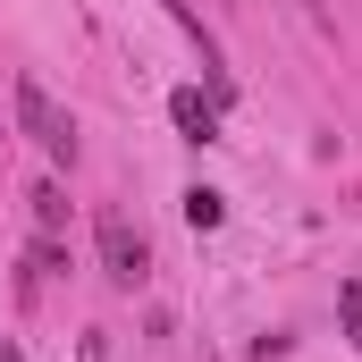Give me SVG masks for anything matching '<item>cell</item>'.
<instances>
[{"instance_id":"8","label":"cell","mask_w":362,"mask_h":362,"mask_svg":"<svg viewBox=\"0 0 362 362\" xmlns=\"http://www.w3.org/2000/svg\"><path fill=\"white\" fill-rule=\"evenodd\" d=\"M101 354H110V337H101V329H93L85 346H76V362H101Z\"/></svg>"},{"instance_id":"1","label":"cell","mask_w":362,"mask_h":362,"mask_svg":"<svg viewBox=\"0 0 362 362\" xmlns=\"http://www.w3.org/2000/svg\"><path fill=\"white\" fill-rule=\"evenodd\" d=\"M17 127L51 152V169H76V118L42 93V76H17Z\"/></svg>"},{"instance_id":"9","label":"cell","mask_w":362,"mask_h":362,"mask_svg":"<svg viewBox=\"0 0 362 362\" xmlns=\"http://www.w3.org/2000/svg\"><path fill=\"white\" fill-rule=\"evenodd\" d=\"M0 362H25V354H17V346H0Z\"/></svg>"},{"instance_id":"5","label":"cell","mask_w":362,"mask_h":362,"mask_svg":"<svg viewBox=\"0 0 362 362\" xmlns=\"http://www.w3.org/2000/svg\"><path fill=\"white\" fill-rule=\"evenodd\" d=\"M68 270V245H59V236H34V245H25V286H34V278H59Z\"/></svg>"},{"instance_id":"3","label":"cell","mask_w":362,"mask_h":362,"mask_svg":"<svg viewBox=\"0 0 362 362\" xmlns=\"http://www.w3.org/2000/svg\"><path fill=\"white\" fill-rule=\"evenodd\" d=\"M169 118H177L194 144H211V135H219V101H202V85H177V93H169Z\"/></svg>"},{"instance_id":"6","label":"cell","mask_w":362,"mask_h":362,"mask_svg":"<svg viewBox=\"0 0 362 362\" xmlns=\"http://www.w3.org/2000/svg\"><path fill=\"white\" fill-rule=\"evenodd\" d=\"M34 228H42V236L68 228V185H34Z\"/></svg>"},{"instance_id":"7","label":"cell","mask_w":362,"mask_h":362,"mask_svg":"<svg viewBox=\"0 0 362 362\" xmlns=\"http://www.w3.org/2000/svg\"><path fill=\"white\" fill-rule=\"evenodd\" d=\"M337 320H346V337L362 346V278H346V286H337Z\"/></svg>"},{"instance_id":"4","label":"cell","mask_w":362,"mask_h":362,"mask_svg":"<svg viewBox=\"0 0 362 362\" xmlns=\"http://www.w3.org/2000/svg\"><path fill=\"white\" fill-rule=\"evenodd\" d=\"M219 219H228V194H211V185H185V228H194V236H211Z\"/></svg>"},{"instance_id":"2","label":"cell","mask_w":362,"mask_h":362,"mask_svg":"<svg viewBox=\"0 0 362 362\" xmlns=\"http://www.w3.org/2000/svg\"><path fill=\"white\" fill-rule=\"evenodd\" d=\"M93 236H101V278H110V286H144V278H152V253H144V236H135L127 211H101Z\"/></svg>"}]
</instances>
